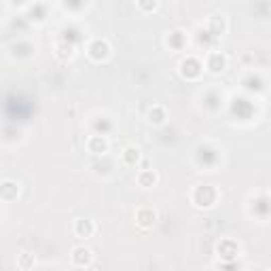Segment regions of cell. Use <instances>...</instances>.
Returning <instances> with one entry per match:
<instances>
[{
  "mask_svg": "<svg viewBox=\"0 0 271 271\" xmlns=\"http://www.w3.org/2000/svg\"><path fill=\"white\" fill-rule=\"evenodd\" d=\"M110 51H112V47L106 38H93V41H89V45H87V55H89V60H93V62H106L110 57Z\"/></svg>",
  "mask_w": 271,
  "mask_h": 271,
  "instance_id": "cell-1",
  "label": "cell"
},
{
  "mask_svg": "<svg viewBox=\"0 0 271 271\" xmlns=\"http://www.w3.org/2000/svg\"><path fill=\"white\" fill-rule=\"evenodd\" d=\"M85 147L91 155L104 157V155H108V151H110V140H108V136H104V133H93L85 140Z\"/></svg>",
  "mask_w": 271,
  "mask_h": 271,
  "instance_id": "cell-2",
  "label": "cell"
},
{
  "mask_svg": "<svg viewBox=\"0 0 271 271\" xmlns=\"http://www.w3.org/2000/svg\"><path fill=\"white\" fill-rule=\"evenodd\" d=\"M227 64H229V57L222 53V51H210L206 55V70L212 74H220L227 70Z\"/></svg>",
  "mask_w": 271,
  "mask_h": 271,
  "instance_id": "cell-3",
  "label": "cell"
},
{
  "mask_svg": "<svg viewBox=\"0 0 271 271\" xmlns=\"http://www.w3.org/2000/svg\"><path fill=\"white\" fill-rule=\"evenodd\" d=\"M70 258H72V265H74V267L85 269V267H91V265H93L95 254H93L91 248H87V246H76V248H72Z\"/></svg>",
  "mask_w": 271,
  "mask_h": 271,
  "instance_id": "cell-4",
  "label": "cell"
},
{
  "mask_svg": "<svg viewBox=\"0 0 271 271\" xmlns=\"http://www.w3.org/2000/svg\"><path fill=\"white\" fill-rule=\"evenodd\" d=\"M201 68H203V64L197 60V57L189 55L187 60H182V64H180V74L185 76L187 81H195V79H199Z\"/></svg>",
  "mask_w": 271,
  "mask_h": 271,
  "instance_id": "cell-5",
  "label": "cell"
},
{
  "mask_svg": "<svg viewBox=\"0 0 271 271\" xmlns=\"http://www.w3.org/2000/svg\"><path fill=\"white\" fill-rule=\"evenodd\" d=\"M239 244L235 239H231V237H222L218 244H216V252H218V256L220 258H227V260H231V258H237L239 256Z\"/></svg>",
  "mask_w": 271,
  "mask_h": 271,
  "instance_id": "cell-6",
  "label": "cell"
},
{
  "mask_svg": "<svg viewBox=\"0 0 271 271\" xmlns=\"http://www.w3.org/2000/svg\"><path fill=\"white\" fill-rule=\"evenodd\" d=\"M157 218H159L157 210L151 208V206H142V208H138V212H136V222H138V227H142V229L155 227Z\"/></svg>",
  "mask_w": 271,
  "mask_h": 271,
  "instance_id": "cell-7",
  "label": "cell"
},
{
  "mask_svg": "<svg viewBox=\"0 0 271 271\" xmlns=\"http://www.w3.org/2000/svg\"><path fill=\"white\" fill-rule=\"evenodd\" d=\"M72 231L79 239H91L95 235V222L89 218H76L72 225Z\"/></svg>",
  "mask_w": 271,
  "mask_h": 271,
  "instance_id": "cell-8",
  "label": "cell"
},
{
  "mask_svg": "<svg viewBox=\"0 0 271 271\" xmlns=\"http://www.w3.org/2000/svg\"><path fill=\"white\" fill-rule=\"evenodd\" d=\"M19 182L17 180H11V178H7L0 182V201H5V203H11L19 197Z\"/></svg>",
  "mask_w": 271,
  "mask_h": 271,
  "instance_id": "cell-9",
  "label": "cell"
},
{
  "mask_svg": "<svg viewBox=\"0 0 271 271\" xmlns=\"http://www.w3.org/2000/svg\"><path fill=\"white\" fill-rule=\"evenodd\" d=\"M208 30H210L212 36H216V38H218V36H225L227 30H229L227 17H225V15H220V13L212 15V17L208 19Z\"/></svg>",
  "mask_w": 271,
  "mask_h": 271,
  "instance_id": "cell-10",
  "label": "cell"
},
{
  "mask_svg": "<svg viewBox=\"0 0 271 271\" xmlns=\"http://www.w3.org/2000/svg\"><path fill=\"white\" fill-rule=\"evenodd\" d=\"M121 161L127 168H138V163L142 161V151L138 147H125L121 153Z\"/></svg>",
  "mask_w": 271,
  "mask_h": 271,
  "instance_id": "cell-11",
  "label": "cell"
},
{
  "mask_svg": "<svg viewBox=\"0 0 271 271\" xmlns=\"http://www.w3.org/2000/svg\"><path fill=\"white\" fill-rule=\"evenodd\" d=\"M157 180H159L157 172L151 170V168L140 170L138 174H136V182H138V187H142V189H151V187H155V185H157Z\"/></svg>",
  "mask_w": 271,
  "mask_h": 271,
  "instance_id": "cell-12",
  "label": "cell"
},
{
  "mask_svg": "<svg viewBox=\"0 0 271 271\" xmlns=\"http://www.w3.org/2000/svg\"><path fill=\"white\" fill-rule=\"evenodd\" d=\"M147 121L151 125H155V127H159V125H163V123L168 121V110L163 108L161 104H155L153 108L147 112Z\"/></svg>",
  "mask_w": 271,
  "mask_h": 271,
  "instance_id": "cell-13",
  "label": "cell"
},
{
  "mask_svg": "<svg viewBox=\"0 0 271 271\" xmlns=\"http://www.w3.org/2000/svg\"><path fill=\"white\" fill-rule=\"evenodd\" d=\"M74 55H76V49L72 43H57L55 45V57L60 62H70Z\"/></svg>",
  "mask_w": 271,
  "mask_h": 271,
  "instance_id": "cell-14",
  "label": "cell"
},
{
  "mask_svg": "<svg viewBox=\"0 0 271 271\" xmlns=\"http://www.w3.org/2000/svg\"><path fill=\"white\" fill-rule=\"evenodd\" d=\"M36 265V256L30 252H22L17 256V267L19 269H32Z\"/></svg>",
  "mask_w": 271,
  "mask_h": 271,
  "instance_id": "cell-15",
  "label": "cell"
},
{
  "mask_svg": "<svg viewBox=\"0 0 271 271\" xmlns=\"http://www.w3.org/2000/svg\"><path fill=\"white\" fill-rule=\"evenodd\" d=\"M136 5H138V9L142 13H155L159 9V0H136Z\"/></svg>",
  "mask_w": 271,
  "mask_h": 271,
  "instance_id": "cell-16",
  "label": "cell"
}]
</instances>
